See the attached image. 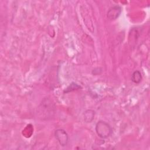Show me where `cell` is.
Here are the masks:
<instances>
[{
  "label": "cell",
  "mask_w": 150,
  "mask_h": 150,
  "mask_svg": "<svg viewBox=\"0 0 150 150\" xmlns=\"http://www.w3.org/2000/svg\"><path fill=\"white\" fill-rule=\"evenodd\" d=\"M96 131L99 137L105 139L112 134V129L108 123L100 120L96 124Z\"/></svg>",
  "instance_id": "obj_1"
},
{
  "label": "cell",
  "mask_w": 150,
  "mask_h": 150,
  "mask_svg": "<svg viewBox=\"0 0 150 150\" xmlns=\"http://www.w3.org/2000/svg\"><path fill=\"white\" fill-rule=\"evenodd\" d=\"M56 139L62 146H66L69 141V136L66 131L63 129H57L54 132Z\"/></svg>",
  "instance_id": "obj_2"
},
{
  "label": "cell",
  "mask_w": 150,
  "mask_h": 150,
  "mask_svg": "<svg viewBox=\"0 0 150 150\" xmlns=\"http://www.w3.org/2000/svg\"><path fill=\"white\" fill-rule=\"evenodd\" d=\"M121 13V8L118 5L114 6L109 9L107 12V18L110 20H115L120 15Z\"/></svg>",
  "instance_id": "obj_3"
},
{
  "label": "cell",
  "mask_w": 150,
  "mask_h": 150,
  "mask_svg": "<svg viewBox=\"0 0 150 150\" xmlns=\"http://www.w3.org/2000/svg\"><path fill=\"white\" fill-rule=\"evenodd\" d=\"M95 111L93 110H87L84 113V120L86 122H91L94 118Z\"/></svg>",
  "instance_id": "obj_4"
},
{
  "label": "cell",
  "mask_w": 150,
  "mask_h": 150,
  "mask_svg": "<svg viewBox=\"0 0 150 150\" xmlns=\"http://www.w3.org/2000/svg\"><path fill=\"white\" fill-rule=\"evenodd\" d=\"M142 80V74L139 70H135L133 72L131 76V80L136 84H138Z\"/></svg>",
  "instance_id": "obj_5"
},
{
  "label": "cell",
  "mask_w": 150,
  "mask_h": 150,
  "mask_svg": "<svg viewBox=\"0 0 150 150\" xmlns=\"http://www.w3.org/2000/svg\"><path fill=\"white\" fill-rule=\"evenodd\" d=\"M81 87L77 84V83H71L64 90V93H69V92H71V91H74V90H78L79 88H80Z\"/></svg>",
  "instance_id": "obj_6"
},
{
  "label": "cell",
  "mask_w": 150,
  "mask_h": 150,
  "mask_svg": "<svg viewBox=\"0 0 150 150\" xmlns=\"http://www.w3.org/2000/svg\"><path fill=\"white\" fill-rule=\"evenodd\" d=\"M97 70H100V71H102V69H101V68H98V67H97ZM96 71H97V73H96V74H100V73L98 72V71H97V70H95V69L93 70V71H92V73H93V74H94V73H96Z\"/></svg>",
  "instance_id": "obj_7"
}]
</instances>
